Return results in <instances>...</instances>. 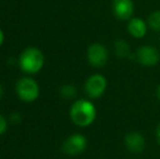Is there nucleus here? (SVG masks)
Instances as JSON below:
<instances>
[{
  "label": "nucleus",
  "mask_w": 160,
  "mask_h": 159,
  "mask_svg": "<svg viewBox=\"0 0 160 159\" xmlns=\"http://www.w3.org/2000/svg\"><path fill=\"white\" fill-rule=\"evenodd\" d=\"M97 111L93 102L86 99L76 100L71 107L70 117L78 127H88L96 119Z\"/></svg>",
  "instance_id": "nucleus-1"
},
{
  "label": "nucleus",
  "mask_w": 160,
  "mask_h": 159,
  "mask_svg": "<svg viewBox=\"0 0 160 159\" xmlns=\"http://www.w3.org/2000/svg\"><path fill=\"white\" fill-rule=\"evenodd\" d=\"M20 68L28 74L37 73L44 66V56L39 49L35 47L26 48L20 56Z\"/></svg>",
  "instance_id": "nucleus-2"
},
{
  "label": "nucleus",
  "mask_w": 160,
  "mask_h": 159,
  "mask_svg": "<svg viewBox=\"0 0 160 159\" xmlns=\"http://www.w3.org/2000/svg\"><path fill=\"white\" fill-rule=\"evenodd\" d=\"M17 93L23 102H31L36 100L39 96V87L33 79L23 77L18 82Z\"/></svg>",
  "instance_id": "nucleus-3"
},
{
  "label": "nucleus",
  "mask_w": 160,
  "mask_h": 159,
  "mask_svg": "<svg viewBox=\"0 0 160 159\" xmlns=\"http://www.w3.org/2000/svg\"><path fill=\"white\" fill-rule=\"evenodd\" d=\"M87 147V140L82 134H72L64 141L62 151L70 156H75L83 153Z\"/></svg>",
  "instance_id": "nucleus-4"
},
{
  "label": "nucleus",
  "mask_w": 160,
  "mask_h": 159,
  "mask_svg": "<svg viewBox=\"0 0 160 159\" xmlns=\"http://www.w3.org/2000/svg\"><path fill=\"white\" fill-rule=\"evenodd\" d=\"M87 59L88 62L95 68H101L108 60V50L103 45L95 42L92 44L87 49Z\"/></svg>",
  "instance_id": "nucleus-5"
},
{
  "label": "nucleus",
  "mask_w": 160,
  "mask_h": 159,
  "mask_svg": "<svg viewBox=\"0 0 160 159\" xmlns=\"http://www.w3.org/2000/svg\"><path fill=\"white\" fill-rule=\"evenodd\" d=\"M106 88H107V80L100 74L92 75L85 83V91L91 98L100 97L105 93Z\"/></svg>",
  "instance_id": "nucleus-6"
},
{
  "label": "nucleus",
  "mask_w": 160,
  "mask_h": 159,
  "mask_svg": "<svg viewBox=\"0 0 160 159\" xmlns=\"http://www.w3.org/2000/svg\"><path fill=\"white\" fill-rule=\"evenodd\" d=\"M136 59L144 67H154L160 60V55L157 48L152 46H142L136 51Z\"/></svg>",
  "instance_id": "nucleus-7"
},
{
  "label": "nucleus",
  "mask_w": 160,
  "mask_h": 159,
  "mask_svg": "<svg viewBox=\"0 0 160 159\" xmlns=\"http://www.w3.org/2000/svg\"><path fill=\"white\" fill-rule=\"evenodd\" d=\"M112 12L120 21L132 19L134 13V2L133 0H112Z\"/></svg>",
  "instance_id": "nucleus-8"
},
{
  "label": "nucleus",
  "mask_w": 160,
  "mask_h": 159,
  "mask_svg": "<svg viewBox=\"0 0 160 159\" xmlns=\"http://www.w3.org/2000/svg\"><path fill=\"white\" fill-rule=\"evenodd\" d=\"M124 144L131 153L139 154L145 148V138L139 132H130L125 135Z\"/></svg>",
  "instance_id": "nucleus-9"
},
{
  "label": "nucleus",
  "mask_w": 160,
  "mask_h": 159,
  "mask_svg": "<svg viewBox=\"0 0 160 159\" xmlns=\"http://www.w3.org/2000/svg\"><path fill=\"white\" fill-rule=\"evenodd\" d=\"M147 25L144 20L139 17H132L128 20V31L133 37L135 38H142L147 33Z\"/></svg>",
  "instance_id": "nucleus-10"
},
{
  "label": "nucleus",
  "mask_w": 160,
  "mask_h": 159,
  "mask_svg": "<svg viewBox=\"0 0 160 159\" xmlns=\"http://www.w3.org/2000/svg\"><path fill=\"white\" fill-rule=\"evenodd\" d=\"M130 45L123 39H118L114 42V52L119 58H125L130 55Z\"/></svg>",
  "instance_id": "nucleus-11"
},
{
  "label": "nucleus",
  "mask_w": 160,
  "mask_h": 159,
  "mask_svg": "<svg viewBox=\"0 0 160 159\" xmlns=\"http://www.w3.org/2000/svg\"><path fill=\"white\" fill-rule=\"evenodd\" d=\"M147 24L152 31H155V32H160V10L154 11V12L148 17Z\"/></svg>",
  "instance_id": "nucleus-12"
},
{
  "label": "nucleus",
  "mask_w": 160,
  "mask_h": 159,
  "mask_svg": "<svg viewBox=\"0 0 160 159\" xmlns=\"http://www.w3.org/2000/svg\"><path fill=\"white\" fill-rule=\"evenodd\" d=\"M60 94L65 99H71V98L75 97L76 94H78V91H76V88L73 85H64L60 89Z\"/></svg>",
  "instance_id": "nucleus-13"
},
{
  "label": "nucleus",
  "mask_w": 160,
  "mask_h": 159,
  "mask_svg": "<svg viewBox=\"0 0 160 159\" xmlns=\"http://www.w3.org/2000/svg\"><path fill=\"white\" fill-rule=\"evenodd\" d=\"M7 129H8L7 121H6V119H4V118L2 117L1 115H0V135H2V134H3L4 132L7 131Z\"/></svg>",
  "instance_id": "nucleus-14"
},
{
  "label": "nucleus",
  "mask_w": 160,
  "mask_h": 159,
  "mask_svg": "<svg viewBox=\"0 0 160 159\" xmlns=\"http://www.w3.org/2000/svg\"><path fill=\"white\" fill-rule=\"evenodd\" d=\"M156 137H157V142H158V144L160 145V123L156 129Z\"/></svg>",
  "instance_id": "nucleus-15"
},
{
  "label": "nucleus",
  "mask_w": 160,
  "mask_h": 159,
  "mask_svg": "<svg viewBox=\"0 0 160 159\" xmlns=\"http://www.w3.org/2000/svg\"><path fill=\"white\" fill-rule=\"evenodd\" d=\"M11 120H12L13 122H14V120L17 121V122H19V121L21 120V118H20V116L18 115V113H13V115L11 116Z\"/></svg>",
  "instance_id": "nucleus-16"
},
{
  "label": "nucleus",
  "mask_w": 160,
  "mask_h": 159,
  "mask_svg": "<svg viewBox=\"0 0 160 159\" xmlns=\"http://www.w3.org/2000/svg\"><path fill=\"white\" fill-rule=\"evenodd\" d=\"M3 40H4V35H3V32L1 31V28H0V46L3 44Z\"/></svg>",
  "instance_id": "nucleus-17"
},
{
  "label": "nucleus",
  "mask_w": 160,
  "mask_h": 159,
  "mask_svg": "<svg viewBox=\"0 0 160 159\" xmlns=\"http://www.w3.org/2000/svg\"><path fill=\"white\" fill-rule=\"evenodd\" d=\"M157 97H158L160 100V85L158 86V88H157Z\"/></svg>",
  "instance_id": "nucleus-18"
},
{
  "label": "nucleus",
  "mask_w": 160,
  "mask_h": 159,
  "mask_svg": "<svg viewBox=\"0 0 160 159\" xmlns=\"http://www.w3.org/2000/svg\"><path fill=\"white\" fill-rule=\"evenodd\" d=\"M2 93H3V91H2V87H1V85H0V97L2 96Z\"/></svg>",
  "instance_id": "nucleus-19"
}]
</instances>
